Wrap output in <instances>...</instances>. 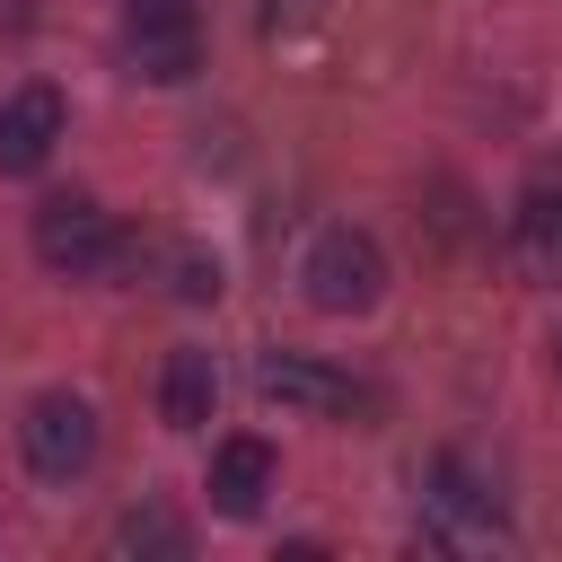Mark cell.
<instances>
[{"mask_svg": "<svg viewBox=\"0 0 562 562\" xmlns=\"http://www.w3.org/2000/svg\"><path fill=\"white\" fill-rule=\"evenodd\" d=\"M299 281H307V307H325V316H360V307H378V290H386V255H378L369 228H325V237L307 246Z\"/></svg>", "mask_w": 562, "mask_h": 562, "instance_id": "1", "label": "cell"}, {"mask_svg": "<svg viewBox=\"0 0 562 562\" xmlns=\"http://www.w3.org/2000/svg\"><path fill=\"white\" fill-rule=\"evenodd\" d=\"M123 53H132V70L158 79V88L193 79V70H202V18H193V0H132V9H123Z\"/></svg>", "mask_w": 562, "mask_h": 562, "instance_id": "2", "label": "cell"}, {"mask_svg": "<svg viewBox=\"0 0 562 562\" xmlns=\"http://www.w3.org/2000/svg\"><path fill=\"white\" fill-rule=\"evenodd\" d=\"M18 439H26V465L44 483H70V474L97 465V413L79 395H35L26 422H18Z\"/></svg>", "mask_w": 562, "mask_h": 562, "instance_id": "3", "label": "cell"}, {"mask_svg": "<svg viewBox=\"0 0 562 562\" xmlns=\"http://www.w3.org/2000/svg\"><path fill=\"white\" fill-rule=\"evenodd\" d=\"M114 228H105V211L88 202V193H53L44 211H35V255L53 263V272H114Z\"/></svg>", "mask_w": 562, "mask_h": 562, "instance_id": "4", "label": "cell"}, {"mask_svg": "<svg viewBox=\"0 0 562 562\" xmlns=\"http://www.w3.org/2000/svg\"><path fill=\"white\" fill-rule=\"evenodd\" d=\"M61 132H70V114H61V88L26 79V88L0 105V176H35V167L61 149Z\"/></svg>", "mask_w": 562, "mask_h": 562, "instance_id": "5", "label": "cell"}, {"mask_svg": "<svg viewBox=\"0 0 562 562\" xmlns=\"http://www.w3.org/2000/svg\"><path fill=\"white\" fill-rule=\"evenodd\" d=\"M272 492V448L263 439H220L211 448V509L220 518H255Z\"/></svg>", "mask_w": 562, "mask_h": 562, "instance_id": "6", "label": "cell"}, {"mask_svg": "<svg viewBox=\"0 0 562 562\" xmlns=\"http://www.w3.org/2000/svg\"><path fill=\"white\" fill-rule=\"evenodd\" d=\"M255 386H263L272 404H299V413H351V386H342L334 369H316V360H299V351H263V369H255Z\"/></svg>", "mask_w": 562, "mask_h": 562, "instance_id": "7", "label": "cell"}, {"mask_svg": "<svg viewBox=\"0 0 562 562\" xmlns=\"http://www.w3.org/2000/svg\"><path fill=\"white\" fill-rule=\"evenodd\" d=\"M211 404H220L211 351H167V369H158V422H167V430H202Z\"/></svg>", "mask_w": 562, "mask_h": 562, "instance_id": "8", "label": "cell"}, {"mask_svg": "<svg viewBox=\"0 0 562 562\" xmlns=\"http://www.w3.org/2000/svg\"><path fill=\"white\" fill-rule=\"evenodd\" d=\"M430 509H439V518H457V536H501V501H492L457 457H439V465H430Z\"/></svg>", "mask_w": 562, "mask_h": 562, "instance_id": "9", "label": "cell"}, {"mask_svg": "<svg viewBox=\"0 0 562 562\" xmlns=\"http://www.w3.org/2000/svg\"><path fill=\"white\" fill-rule=\"evenodd\" d=\"M114 553H184V527H176L158 501H140V509L114 518Z\"/></svg>", "mask_w": 562, "mask_h": 562, "instance_id": "10", "label": "cell"}, {"mask_svg": "<svg viewBox=\"0 0 562 562\" xmlns=\"http://www.w3.org/2000/svg\"><path fill=\"white\" fill-rule=\"evenodd\" d=\"M518 237H527L536 255H553V246H562V193H553V184H536V193H527V211H518Z\"/></svg>", "mask_w": 562, "mask_h": 562, "instance_id": "11", "label": "cell"}, {"mask_svg": "<svg viewBox=\"0 0 562 562\" xmlns=\"http://www.w3.org/2000/svg\"><path fill=\"white\" fill-rule=\"evenodd\" d=\"M176 299H220V263L184 246V255H176Z\"/></svg>", "mask_w": 562, "mask_h": 562, "instance_id": "12", "label": "cell"}, {"mask_svg": "<svg viewBox=\"0 0 562 562\" xmlns=\"http://www.w3.org/2000/svg\"><path fill=\"white\" fill-rule=\"evenodd\" d=\"M553 369H562V342H553Z\"/></svg>", "mask_w": 562, "mask_h": 562, "instance_id": "13", "label": "cell"}]
</instances>
